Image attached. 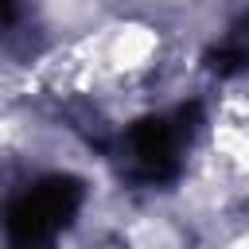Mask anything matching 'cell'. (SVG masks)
<instances>
[{
  "mask_svg": "<svg viewBox=\"0 0 249 249\" xmlns=\"http://www.w3.org/2000/svg\"><path fill=\"white\" fill-rule=\"evenodd\" d=\"M12 19H16V8H12V4H0V27L12 23Z\"/></svg>",
  "mask_w": 249,
  "mask_h": 249,
  "instance_id": "obj_3",
  "label": "cell"
},
{
  "mask_svg": "<svg viewBox=\"0 0 249 249\" xmlns=\"http://www.w3.org/2000/svg\"><path fill=\"white\" fill-rule=\"evenodd\" d=\"M198 105L175 109L167 117H144L128 128L124 136V156H128V179L132 183H171L179 175V152L191 140Z\"/></svg>",
  "mask_w": 249,
  "mask_h": 249,
  "instance_id": "obj_2",
  "label": "cell"
},
{
  "mask_svg": "<svg viewBox=\"0 0 249 249\" xmlns=\"http://www.w3.org/2000/svg\"><path fill=\"white\" fill-rule=\"evenodd\" d=\"M78 206H82V183L74 175L39 179L4 210L8 249H51V241L74 222Z\"/></svg>",
  "mask_w": 249,
  "mask_h": 249,
  "instance_id": "obj_1",
  "label": "cell"
}]
</instances>
